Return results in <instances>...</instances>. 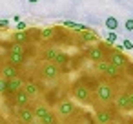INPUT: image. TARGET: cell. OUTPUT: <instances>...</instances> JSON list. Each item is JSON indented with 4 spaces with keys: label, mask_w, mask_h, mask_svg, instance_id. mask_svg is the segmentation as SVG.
Instances as JSON below:
<instances>
[{
    "label": "cell",
    "mask_w": 133,
    "mask_h": 124,
    "mask_svg": "<svg viewBox=\"0 0 133 124\" xmlns=\"http://www.w3.org/2000/svg\"><path fill=\"white\" fill-rule=\"evenodd\" d=\"M71 95H73V99H77V100L82 102V104H89V102H91V89H89V86H86V84L80 82V80L73 84Z\"/></svg>",
    "instance_id": "cell-1"
},
{
    "label": "cell",
    "mask_w": 133,
    "mask_h": 124,
    "mask_svg": "<svg viewBox=\"0 0 133 124\" xmlns=\"http://www.w3.org/2000/svg\"><path fill=\"white\" fill-rule=\"evenodd\" d=\"M95 99L97 100H102V102H109L111 99H113V93H115V89H113V86L111 84H108V82H100L97 88H95Z\"/></svg>",
    "instance_id": "cell-2"
},
{
    "label": "cell",
    "mask_w": 133,
    "mask_h": 124,
    "mask_svg": "<svg viewBox=\"0 0 133 124\" xmlns=\"http://www.w3.org/2000/svg\"><path fill=\"white\" fill-rule=\"evenodd\" d=\"M113 104H115V108L120 109V111H133V93L126 91V93L118 95Z\"/></svg>",
    "instance_id": "cell-3"
},
{
    "label": "cell",
    "mask_w": 133,
    "mask_h": 124,
    "mask_svg": "<svg viewBox=\"0 0 133 124\" xmlns=\"http://www.w3.org/2000/svg\"><path fill=\"white\" fill-rule=\"evenodd\" d=\"M40 75H42V79H46V80H57V79L62 75V69H60L57 64H53V62H46V64L42 66V69H40Z\"/></svg>",
    "instance_id": "cell-4"
},
{
    "label": "cell",
    "mask_w": 133,
    "mask_h": 124,
    "mask_svg": "<svg viewBox=\"0 0 133 124\" xmlns=\"http://www.w3.org/2000/svg\"><path fill=\"white\" fill-rule=\"evenodd\" d=\"M106 60H108V62H109L111 66L118 68V69H124V68H126V66L129 64L128 57H126V55H122V53H118V51H115V49H111V51L108 53Z\"/></svg>",
    "instance_id": "cell-5"
},
{
    "label": "cell",
    "mask_w": 133,
    "mask_h": 124,
    "mask_svg": "<svg viewBox=\"0 0 133 124\" xmlns=\"http://www.w3.org/2000/svg\"><path fill=\"white\" fill-rule=\"evenodd\" d=\"M86 57H88V60H91L93 64H97V62H102V60H106V51H104V48H102V44L100 46H93V48H89L88 49V53H86Z\"/></svg>",
    "instance_id": "cell-6"
},
{
    "label": "cell",
    "mask_w": 133,
    "mask_h": 124,
    "mask_svg": "<svg viewBox=\"0 0 133 124\" xmlns=\"http://www.w3.org/2000/svg\"><path fill=\"white\" fill-rule=\"evenodd\" d=\"M57 106H58V115H60V117H71V115L77 113V106L73 104L71 99H64V100H60Z\"/></svg>",
    "instance_id": "cell-7"
},
{
    "label": "cell",
    "mask_w": 133,
    "mask_h": 124,
    "mask_svg": "<svg viewBox=\"0 0 133 124\" xmlns=\"http://www.w3.org/2000/svg\"><path fill=\"white\" fill-rule=\"evenodd\" d=\"M18 119H20V122H24V124H33V122H37L35 111H33L31 108H20Z\"/></svg>",
    "instance_id": "cell-8"
},
{
    "label": "cell",
    "mask_w": 133,
    "mask_h": 124,
    "mask_svg": "<svg viewBox=\"0 0 133 124\" xmlns=\"http://www.w3.org/2000/svg\"><path fill=\"white\" fill-rule=\"evenodd\" d=\"M0 73H2V79H6V80H13V79L18 77V68L8 62V64L2 68V71H0Z\"/></svg>",
    "instance_id": "cell-9"
},
{
    "label": "cell",
    "mask_w": 133,
    "mask_h": 124,
    "mask_svg": "<svg viewBox=\"0 0 133 124\" xmlns=\"http://www.w3.org/2000/svg\"><path fill=\"white\" fill-rule=\"evenodd\" d=\"M24 80L20 79V77H17V79H13V80H8V93H11V95H15V93H18L20 89H24Z\"/></svg>",
    "instance_id": "cell-10"
},
{
    "label": "cell",
    "mask_w": 133,
    "mask_h": 124,
    "mask_svg": "<svg viewBox=\"0 0 133 124\" xmlns=\"http://www.w3.org/2000/svg\"><path fill=\"white\" fill-rule=\"evenodd\" d=\"M113 120V113L108 111V109H98L97 115H95V122L97 124H109Z\"/></svg>",
    "instance_id": "cell-11"
},
{
    "label": "cell",
    "mask_w": 133,
    "mask_h": 124,
    "mask_svg": "<svg viewBox=\"0 0 133 124\" xmlns=\"http://www.w3.org/2000/svg\"><path fill=\"white\" fill-rule=\"evenodd\" d=\"M29 100H31V97H29L24 89H20L18 93H15V104H17L18 108H28Z\"/></svg>",
    "instance_id": "cell-12"
},
{
    "label": "cell",
    "mask_w": 133,
    "mask_h": 124,
    "mask_svg": "<svg viewBox=\"0 0 133 124\" xmlns=\"http://www.w3.org/2000/svg\"><path fill=\"white\" fill-rule=\"evenodd\" d=\"M60 53H62V51H60L58 48H55V46H51V48H48V49L44 51V60H48V62H53V64H55Z\"/></svg>",
    "instance_id": "cell-13"
},
{
    "label": "cell",
    "mask_w": 133,
    "mask_h": 124,
    "mask_svg": "<svg viewBox=\"0 0 133 124\" xmlns=\"http://www.w3.org/2000/svg\"><path fill=\"white\" fill-rule=\"evenodd\" d=\"M24 91L33 99V97H37L42 89H40V86H38L37 82H26V84H24Z\"/></svg>",
    "instance_id": "cell-14"
},
{
    "label": "cell",
    "mask_w": 133,
    "mask_h": 124,
    "mask_svg": "<svg viewBox=\"0 0 133 124\" xmlns=\"http://www.w3.org/2000/svg\"><path fill=\"white\" fill-rule=\"evenodd\" d=\"M11 40L17 42V44H24V42L29 40V33H28V31H15V33L11 35Z\"/></svg>",
    "instance_id": "cell-15"
},
{
    "label": "cell",
    "mask_w": 133,
    "mask_h": 124,
    "mask_svg": "<svg viewBox=\"0 0 133 124\" xmlns=\"http://www.w3.org/2000/svg\"><path fill=\"white\" fill-rule=\"evenodd\" d=\"M33 111H35V117H37V120H40V119H44V117L49 113V106H48V104H37Z\"/></svg>",
    "instance_id": "cell-16"
},
{
    "label": "cell",
    "mask_w": 133,
    "mask_h": 124,
    "mask_svg": "<svg viewBox=\"0 0 133 124\" xmlns=\"http://www.w3.org/2000/svg\"><path fill=\"white\" fill-rule=\"evenodd\" d=\"M80 40H82L84 44L97 42V35L93 33V29H89V31H80Z\"/></svg>",
    "instance_id": "cell-17"
},
{
    "label": "cell",
    "mask_w": 133,
    "mask_h": 124,
    "mask_svg": "<svg viewBox=\"0 0 133 124\" xmlns=\"http://www.w3.org/2000/svg\"><path fill=\"white\" fill-rule=\"evenodd\" d=\"M104 26H106L109 31H117V29H118V20H117V17H106Z\"/></svg>",
    "instance_id": "cell-18"
},
{
    "label": "cell",
    "mask_w": 133,
    "mask_h": 124,
    "mask_svg": "<svg viewBox=\"0 0 133 124\" xmlns=\"http://www.w3.org/2000/svg\"><path fill=\"white\" fill-rule=\"evenodd\" d=\"M64 26H66V28H69V29H77L78 33H80V31H89V28H88V26H84V24H77V22H71V20H66V22H64Z\"/></svg>",
    "instance_id": "cell-19"
},
{
    "label": "cell",
    "mask_w": 133,
    "mask_h": 124,
    "mask_svg": "<svg viewBox=\"0 0 133 124\" xmlns=\"http://www.w3.org/2000/svg\"><path fill=\"white\" fill-rule=\"evenodd\" d=\"M55 31H57V29H53V28L38 29V37H40L42 40H49V38H53V37H55Z\"/></svg>",
    "instance_id": "cell-20"
},
{
    "label": "cell",
    "mask_w": 133,
    "mask_h": 124,
    "mask_svg": "<svg viewBox=\"0 0 133 124\" xmlns=\"http://www.w3.org/2000/svg\"><path fill=\"white\" fill-rule=\"evenodd\" d=\"M24 55H20V53H9V64H13V66H20L22 62H24Z\"/></svg>",
    "instance_id": "cell-21"
},
{
    "label": "cell",
    "mask_w": 133,
    "mask_h": 124,
    "mask_svg": "<svg viewBox=\"0 0 133 124\" xmlns=\"http://www.w3.org/2000/svg\"><path fill=\"white\" fill-rule=\"evenodd\" d=\"M109 66H111V64H109L108 60L97 62V64H95V71H97V73H100V75H106V73H108V69H109Z\"/></svg>",
    "instance_id": "cell-22"
},
{
    "label": "cell",
    "mask_w": 133,
    "mask_h": 124,
    "mask_svg": "<svg viewBox=\"0 0 133 124\" xmlns=\"http://www.w3.org/2000/svg\"><path fill=\"white\" fill-rule=\"evenodd\" d=\"M38 122H42V124H57V115L53 113V111H49L44 119H40Z\"/></svg>",
    "instance_id": "cell-23"
},
{
    "label": "cell",
    "mask_w": 133,
    "mask_h": 124,
    "mask_svg": "<svg viewBox=\"0 0 133 124\" xmlns=\"http://www.w3.org/2000/svg\"><path fill=\"white\" fill-rule=\"evenodd\" d=\"M24 44H17V42H13L11 46H9V53H20V55H24V48H22Z\"/></svg>",
    "instance_id": "cell-24"
},
{
    "label": "cell",
    "mask_w": 133,
    "mask_h": 124,
    "mask_svg": "<svg viewBox=\"0 0 133 124\" xmlns=\"http://www.w3.org/2000/svg\"><path fill=\"white\" fill-rule=\"evenodd\" d=\"M6 93H8V80L0 79V95H6Z\"/></svg>",
    "instance_id": "cell-25"
},
{
    "label": "cell",
    "mask_w": 133,
    "mask_h": 124,
    "mask_svg": "<svg viewBox=\"0 0 133 124\" xmlns=\"http://www.w3.org/2000/svg\"><path fill=\"white\" fill-rule=\"evenodd\" d=\"M115 42H117V35H115L113 31H109V33H108V44L111 46V44H115Z\"/></svg>",
    "instance_id": "cell-26"
},
{
    "label": "cell",
    "mask_w": 133,
    "mask_h": 124,
    "mask_svg": "<svg viewBox=\"0 0 133 124\" xmlns=\"http://www.w3.org/2000/svg\"><path fill=\"white\" fill-rule=\"evenodd\" d=\"M124 28H126V31H133V18H126Z\"/></svg>",
    "instance_id": "cell-27"
},
{
    "label": "cell",
    "mask_w": 133,
    "mask_h": 124,
    "mask_svg": "<svg viewBox=\"0 0 133 124\" xmlns=\"http://www.w3.org/2000/svg\"><path fill=\"white\" fill-rule=\"evenodd\" d=\"M24 29H28V24L26 22H18L17 24V31H24Z\"/></svg>",
    "instance_id": "cell-28"
},
{
    "label": "cell",
    "mask_w": 133,
    "mask_h": 124,
    "mask_svg": "<svg viewBox=\"0 0 133 124\" xmlns=\"http://www.w3.org/2000/svg\"><path fill=\"white\" fill-rule=\"evenodd\" d=\"M122 46H124L126 49H133V42H129V40H124V42H122Z\"/></svg>",
    "instance_id": "cell-29"
},
{
    "label": "cell",
    "mask_w": 133,
    "mask_h": 124,
    "mask_svg": "<svg viewBox=\"0 0 133 124\" xmlns=\"http://www.w3.org/2000/svg\"><path fill=\"white\" fill-rule=\"evenodd\" d=\"M0 28H4V29L9 28V22H8V20H0Z\"/></svg>",
    "instance_id": "cell-30"
},
{
    "label": "cell",
    "mask_w": 133,
    "mask_h": 124,
    "mask_svg": "<svg viewBox=\"0 0 133 124\" xmlns=\"http://www.w3.org/2000/svg\"><path fill=\"white\" fill-rule=\"evenodd\" d=\"M28 2H29V4H37V2H38V0H28Z\"/></svg>",
    "instance_id": "cell-31"
},
{
    "label": "cell",
    "mask_w": 133,
    "mask_h": 124,
    "mask_svg": "<svg viewBox=\"0 0 133 124\" xmlns=\"http://www.w3.org/2000/svg\"><path fill=\"white\" fill-rule=\"evenodd\" d=\"M33 124H42V122H38V120H37V122H33Z\"/></svg>",
    "instance_id": "cell-32"
}]
</instances>
